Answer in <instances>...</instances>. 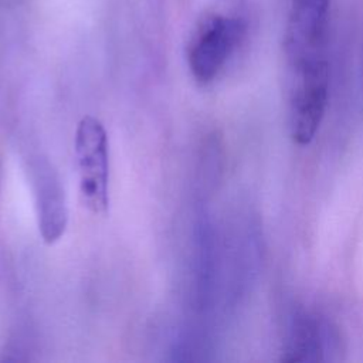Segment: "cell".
<instances>
[{
  "label": "cell",
  "instance_id": "cell-5",
  "mask_svg": "<svg viewBox=\"0 0 363 363\" xmlns=\"http://www.w3.org/2000/svg\"><path fill=\"white\" fill-rule=\"evenodd\" d=\"M340 350L337 329L326 318L296 311L288 323L281 360L286 363L320 362L333 359Z\"/></svg>",
  "mask_w": 363,
  "mask_h": 363
},
{
  "label": "cell",
  "instance_id": "cell-4",
  "mask_svg": "<svg viewBox=\"0 0 363 363\" xmlns=\"http://www.w3.org/2000/svg\"><path fill=\"white\" fill-rule=\"evenodd\" d=\"M330 0H292L284 33L288 68L328 61Z\"/></svg>",
  "mask_w": 363,
  "mask_h": 363
},
{
  "label": "cell",
  "instance_id": "cell-6",
  "mask_svg": "<svg viewBox=\"0 0 363 363\" xmlns=\"http://www.w3.org/2000/svg\"><path fill=\"white\" fill-rule=\"evenodd\" d=\"M31 182L41 238L47 244H54L64 235L68 224L61 179L54 166L47 159L40 157L31 164Z\"/></svg>",
  "mask_w": 363,
  "mask_h": 363
},
{
  "label": "cell",
  "instance_id": "cell-3",
  "mask_svg": "<svg viewBox=\"0 0 363 363\" xmlns=\"http://www.w3.org/2000/svg\"><path fill=\"white\" fill-rule=\"evenodd\" d=\"M245 30V21L231 14H211L200 24L187 52L189 68L197 82L208 84L220 74L242 43Z\"/></svg>",
  "mask_w": 363,
  "mask_h": 363
},
{
  "label": "cell",
  "instance_id": "cell-1",
  "mask_svg": "<svg viewBox=\"0 0 363 363\" xmlns=\"http://www.w3.org/2000/svg\"><path fill=\"white\" fill-rule=\"evenodd\" d=\"M74 149L79 174V194L94 214H105L109 206V149L102 122L84 116L75 129Z\"/></svg>",
  "mask_w": 363,
  "mask_h": 363
},
{
  "label": "cell",
  "instance_id": "cell-2",
  "mask_svg": "<svg viewBox=\"0 0 363 363\" xmlns=\"http://www.w3.org/2000/svg\"><path fill=\"white\" fill-rule=\"evenodd\" d=\"M329 95L328 61L289 68L288 122L296 145H309L325 116Z\"/></svg>",
  "mask_w": 363,
  "mask_h": 363
}]
</instances>
